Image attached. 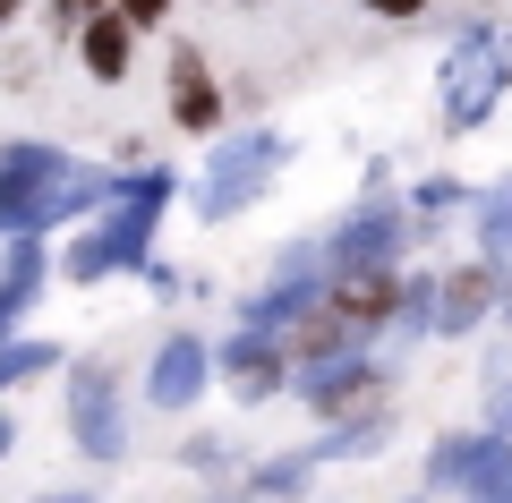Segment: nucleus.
I'll return each instance as SVG.
<instances>
[{
  "label": "nucleus",
  "mask_w": 512,
  "mask_h": 503,
  "mask_svg": "<svg viewBox=\"0 0 512 503\" xmlns=\"http://www.w3.org/2000/svg\"><path fill=\"white\" fill-rule=\"evenodd\" d=\"M111 197V180L94 162H69L52 145H18V154H0V231H43V222L77 214V205Z\"/></svg>",
  "instance_id": "1"
},
{
  "label": "nucleus",
  "mask_w": 512,
  "mask_h": 503,
  "mask_svg": "<svg viewBox=\"0 0 512 503\" xmlns=\"http://www.w3.org/2000/svg\"><path fill=\"white\" fill-rule=\"evenodd\" d=\"M504 77H512V43L504 35H461L453 69H444V120L478 128L495 111V94H504Z\"/></svg>",
  "instance_id": "2"
},
{
  "label": "nucleus",
  "mask_w": 512,
  "mask_h": 503,
  "mask_svg": "<svg viewBox=\"0 0 512 503\" xmlns=\"http://www.w3.org/2000/svg\"><path fill=\"white\" fill-rule=\"evenodd\" d=\"M60 9H86V0H60Z\"/></svg>",
  "instance_id": "22"
},
{
  "label": "nucleus",
  "mask_w": 512,
  "mask_h": 503,
  "mask_svg": "<svg viewBox=\"0 0 512 503\" xmlns=\"http://www.w3.org/2000/svg\"><path fill=\"white\" fill-rule=\"evenodd\" d=\"M0 452H9V418H0Z\"/></svg>",
  "instance_id": "20"
},
{
  "label": "nucleus",
  "mask_w": 512,
  "mask_h": 503,
  "mask_svg": "<svg viewBox=\"0 0 512 503\" xmlns=\"http://www.w3.org/2000/svg\"><path fill=\"white\" fill-rule=\"evenodd\" d=\"M393 239H402V214H393V205H376V214H359L342 239H333V265H342V273L384 265V248H393Z\"/></svg>",
  "instance_id": "7"
},
{
  "label": "nucleus",
  "mask_w": 512,
  "mask_h": 503,
  "mask_svg": "<svg viewBox=\"0 0 512 503\" xmlns=\"http://www.w3.org/2000/svg\"><path fill=\"white\" fill-rule=\"evenodd\" d=\"M171 120H180V128H214V120H222L214 77H205V60H197V52L171 60Z\"/></svg>",
  "instance_id": "8"
},
{
  "label": "nucleus",
  "mask_w": 512,
  "mask_h": 503,
  "mask_svg": "<svg viewBox=\"0 0 512 503\" xmlns=\"http://www.w3.org/2000/svg\"><path fill=\"white\" fill-rule=\"evenodd\" d=\"M69 427H77V444L94 452V461H111L120 452V401H111V376H77L69 384Z\"/></svg>",
  "instance_id": "5"
},
{
  "label": "nucleus",
  "mask_w": 512,
  "mask_h": 503,
  "mask_svg": "<svg viewBox=\"0 0 512 503\" xmlns=\"http://www.w3.org/2000/svg\"><path fill=\"white\" fill-rule=\"evenodd\" d=\"M86 69H94V77H120V69H128V26H120V18H94V26H86Z\"/></svg>",
  "instance_id": "11"
},
{
  "label": "nucleus",
  "mask_w": 512,
  "mask_h": 503,
  "mask_svg": "<svg viewBox=\"0 0 512 503\" xmlns=\"http://www.w3.org/2000/svg\"><path fill=\"white\" fill-rule=\"evenodd\" d=\"M205 376H214V350L205 342H163V359H154V376H146V393L163 401V410H180V401H197L205 393Z\"/></svg>",
  "instance_id": "6"
},
{
  "label": "nucleus",
  "mask_w": 512,
  "mask_h": 503,
  "mask_svg": "<svg viewBox=\"0 0 512 503\" xmlns=\"http://www.w3.org/2000/svg\"><path fill=\"white\" fill-rule=\"evenodd\" d=\"M376 9H384V18H410V9H419V0H376Z\"/></svg>",
  "instance_id": "17"
},
{
  "label": "nucleus",
  "mask_w": 512,
  "mask_h": 503,
  "mask_svg": "<svg viewBox=\"0 0 512 503\" xmlns=\"http://www.w3.org/2000/svg\"><path fill=\"white\" fill-rule=\"evenodd\" d=\"M163 197H171V180H163V171H154V180H137V197L120 205V222H111V231H94L86 248L69 256V282H94V273L128 265V256H146V239H154V214H163Z\"/></svg>",
  "instance_id": "3"
},
{
  "label": "nucleus",
  "mask_w": 512,
  "mask_h": 503,
  "mask_svg": "<svg viewBox=\"0 0 512 503\" xmlns=\"http://www.w3.org/2000/svg\"><path fill=\"white\" fill-rule=\"evenodd\" d=\"M52 367V350L43 342H18V350H0V384H18V376H43Z\"/></svg>",
  "instance_id": "14"
},
{
  "label": "nucleus",
  "mask_w": 512,
  "mask_h": 503,
  "mask_svg": "<svg viewBox=\"0 0 512 503\" xmlns=\"http://www.w3.org/2000/svg\"><path fill=\"white\" fill-rule=\"evenodd\" d=\"M43 503H86V495H43Z\"/></svg>",
  "instance_id": "19"
},
{
  "label": "nucleus",
  "mask_w": 512,
  "mask_h": 503,
  "mask_svg": "<svg viewBox=\"0 0 512 503\" xmlns=\"http://www.w3.org/2000/svg\"><path fill=\"white\" fill-rule=\"evenodd\" d=\"M478 231H487V248H495V256H512V188L478 205Z\"/></svg>",
  "instance_id": "13"
},
{
  "label": "nucleus",
  "mask_w": 512,
  "mask_h": 503,
  "mask_svg": "<svg viewBox=\"0 0 512 503\" xmlns=\"http://www.w3.org/2000/svg\"><path fill=\"white\" fill-rule=\"evenodd\" d=\"M222 367H231V376H239V393H274V359H265V333H248V342H231V350H222Z\"/></svg>",
  "instance_id": "10"
},
{
  "label": "nucleus",
  "mask_w": 512,
  "mask_h": 503,
  "mask_svg": "<svg viewBox=\"0 0 512 503\" xmlns=\"http://www.w3.org/2000/svg\"><path fill=\"white\" fill-rule=\"evenodd\" d=\"M495 427H512V393H504V401H495Z\"/></svg>",
  "instance_id": "18"
},
{
  "label": "nucleus",
  "mask_w": 512,
  "mask_h": 503,
  "mask_svg": "<svg viewBox=\"0 0 512 503\" xmlns=\"http://www.w3.org/2000/svg\"><path fill=\"white\" fill-rule=\"evenodd\" d=\"M9 9H18V0H0V18H9Z\"/></svg>",
  "instance_id": "21"
},
{
  "label": "nucleus",
  "mask_w": 512,
  "mask_h": 503,
  "mask_svg": "<svg viewBox=\"0 0 512 503\" xmlns=\"http://www.w3.org/2000/svg\"><path fill=\"white\" fill-rule=\"evenodd\" d=\"M120 9H128V18H137V26H146V18H163L171 0H120Z\"/></svg>",
  "instance_id": "16"
},
{
  "label": "nucleus",
  "mask_w": 512,
  "mask_h": 503,
  "mask_svg": "<svg viewBox=\"0 0 512 503\" xmlns=\"http://www.w3.org/2000/svg\"><path fill=\"white\" fill-rule=\"evenodd\" d=\"M282 162V137H231L214 154V171H205V188H197V214L205 222H222V214H239V205L265 188V171Z\"/></svg>",
  "instance_id": "4"
},
{
  "label": "nucleus",
  "mask_w": 512,
  "mask_h": 503,
  "mask_svg": "<svg viewBox=\"0 0 512 503\" xmlns=\"http://www.w3.org/2000/svg\"><path fill=\"white\" fill-rule=\"evenodd\" d=\"M470 503H512V444H470Z\"/></svg>",
  "instance_id": "9"
},
{
  "label": "nucleus",
  "mask_w": 512,
  "mask_h": 503,
  "mask_svg": "<svg viewBox=\"0 0 512 503\" xmlns=\"http://www.w3.org/2000/svg\"><path fill=\"white\" fill-rule=\"evenodd\" d=\"M35 282H43V256H35V248H18V265H9V282H0V333L18 324V307L35 299Z\"/></svg>",
  "instance_id": "12"
},
{
  "label": "nucleus",
  "mask_w": 512,
  "mask_h": 503,
  "mask_svg": "<svg viewBox=\"0 0 512 503\" xmlns=\"http://www.w3.org/2000/svg\"><path fill=\"white\" fill-rule=\"evenodd\" d=\"M444 307H453L444 324H470L478 307H487V282H470V273H461V282H444Z\"/></svg>",
  "instance_id": "15"
}]
</instances>
